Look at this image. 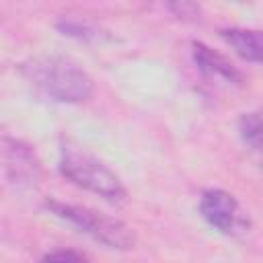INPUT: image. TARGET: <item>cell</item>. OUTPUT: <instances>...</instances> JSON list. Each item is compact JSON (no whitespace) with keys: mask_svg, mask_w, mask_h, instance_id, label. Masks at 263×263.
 <instances>
[{"mask_svg":"<svg viewBox=\"0 0 263 263\" xmlns=\"http://www.w3.org/2000/svg\"><path fill=\"white\" fill-rule=\"evenodd\" d=\"M21 74L45 99L53 103H80L92 95V78L72 60L62 55H37L21 64Z\"/></svg>","mask_w":263,"mask_h":263,"instance_id":"1","label":"cell"},{"mask_svg":"<svg viewBox=\"0 0 263 263\" xmlns=\"http://www.w3.org/2000/svg\"><path fill=\"white\" fill-rule=\"evenodd\" d=\"M60 173L76 187L103 197L109 203H123L127 191L121 179L97 156L76 146H64L60 154Z\"/></svg>","mask_w":263,"mask_h":263,"instance_id":"2","label":"cell"},{"mask_svg":"<svg viewBox=\"0 0 263 263\" xmlns=\"http://www.w3.org/2000/svg\"><path fill=\"white\" fill-rule=\"evenodd\" d=\"M45 210H49L55 218L72 224L74 228H78L92 240L105 245L107 249L127 251L136 242L134 232L121 220L101 214L97 210H90L84 205H74V203H64L58 199H47Z\"/></svg>","mask_w":263,"mask_h":263,"instance_id":"3","label":"cell"},{"mask_svg":"<svg viewBox=\"0 0 263 263\" xmlns=\"http://www.w3.org/2000/svg\"><path fill=\"white\" fill-rule=\"evenodd\" d=\"M201 218L226 236H240L249 230V218L236 197L224 189H208L199 197Z\"/></svg>","mask_w":263,"mask_h":263,"instance_id":"4","label":"cell"},{"mask_svg":"<svg viewBox=\"0 0 263 263\" xmlns=\"http://www.w3.org/2000/svg\"><path fill=\"white\" fill-rule=\"evenodd\" d=\"M2 166L6 183L14 191H31L41 181V162L35 150L18 138H2Z\"/></svg>","mask_w":263,"mask_h":263,"instance_id":"5","label":"cell"},{"mask_svg":"<svg viewBox=\"0 0 263 263\" xmlns=\"http://www.w3.org/2000/svg\"><path fill=\"white\" fill-rule=\"evenodd\" d=\"M191 55L195 66L210 78H218L226 84H242V74L240 70L234 68V64H230L222 53H218L216 49H212L210 45L201 43V41H193L191 43Z\"/></svg>","mask_w":263,"mask_h":263,"instance_id":"6","label":"cell"},{"mask_svg":"<svg viewBox=\"0 0 263 263\" xmlns=\"http://www.w3.org/2000/svg\"><path fill=\"white\" fill-rule=\"evenodd\" d=\"M220 37L242 60L253 62V64H263V29L228 27L220 31Z\"/></svg>","mask_w":263,"mask_h":263,"instance_id":"7","label":"cell"},{"mask_svg":"<svg viewBox=\"0 0 263 263\" xmlns=\"http://www.w3.org/2000/svg\"><path fill=\"white\" fill-rule=\"evenodd\" d=\"M238 136L249 152L263 164V111H249L238 119Z\"/></svg>","mask_w":263,"mask_h":263,"instance_id":"8","label":"cell"},{"mask_svg":"<svg viewBox=\"0 0 263 263\" xmlns=\"http://www.w3.org/2000/svg\"><path fill=\"white\" fill-rule=\"evenodd\" d=\"M58 29L68 35V37H76L82 41H101L107 37L105 31H101L99 27H95L88 21H80V18H62L58 23Z\"/></svg>","mask_w":263,"mask_h":263,"instance_id":"9","label":"cell"},{"mask_svg":"<svg viewBox=\"0 0 263 263\" xmlns=\"http://www.w3.org/2000/svg\"><path fill=\"white\" fill-rule=\"evenodd\" d=\"M37 263H88V259L80 251H74V249H58V251H51V253L43 255Z\"/></svg>","mask_w":263,"mask_h":263,"instance_id":"10","label":"cell"},{"mask_svg":"<svg viewBox=\"0 0 263 263\" xmlns=\"http://www.w3.org/2000/svg\"><path fill=\"white\" fill-rule=\"evenodd\" d=\"M168 8L183 21H195L197 14H199V6L197 4H191V2H175V4H168Z\"/></svg>","mask_w":263,"mask_h":263,"instance_id":"11","label":"cell"}]
</instances>
